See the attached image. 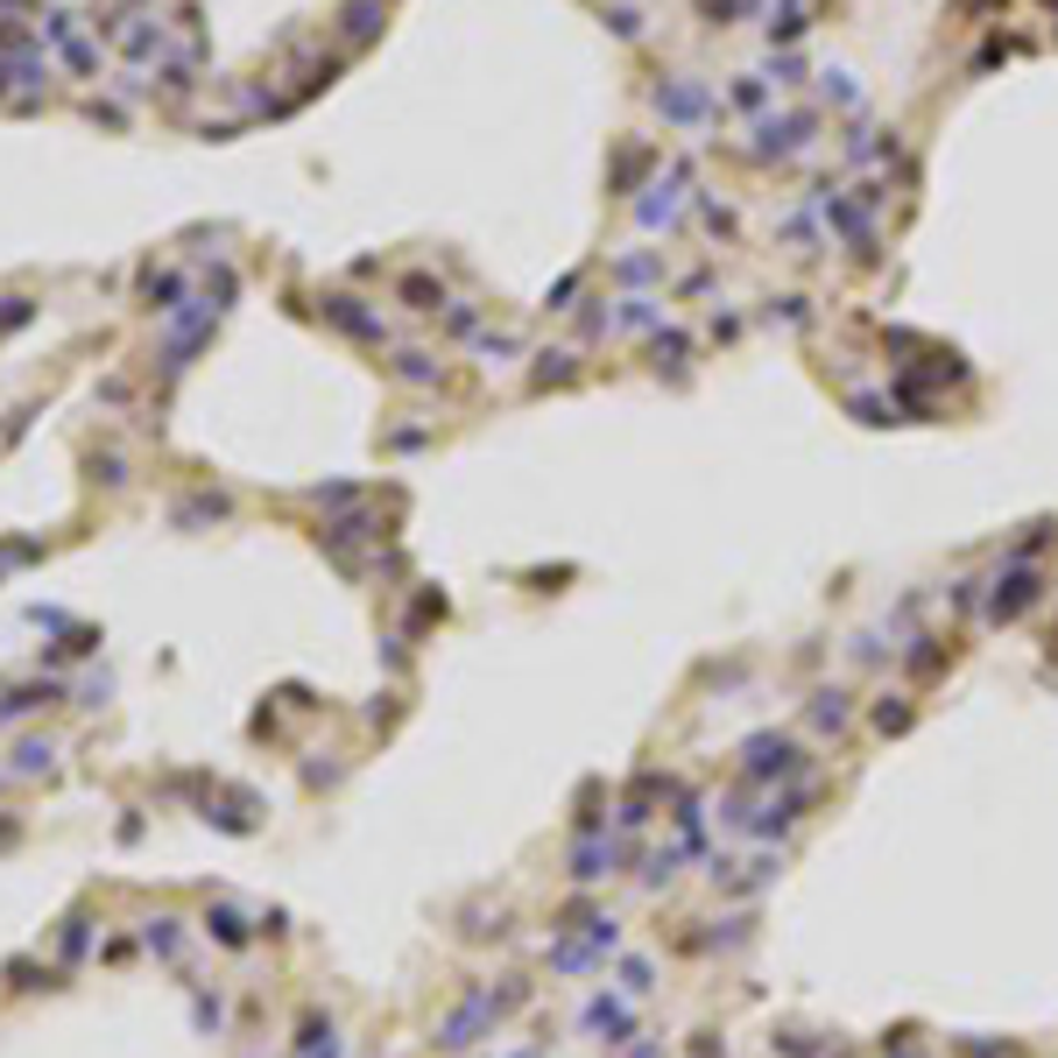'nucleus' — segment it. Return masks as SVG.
I'll return each instance as SVG.
<instances>
[{
  "label": "nucleus",
  "instance_id": "obj_1",
  "mask_svg": "<svg viewBox=\"0 0 1058 1058\" xmlns=\"http://www.w3.org/2000/svg\"><path fill=\"white\" fill-rule=\"evenodd\" d=\"M14 769H22V777H36V769H50V741H28V749H22V763H14Z\"/></svg>",
  "mask_w": 1058,
  "mask_h": 1058
}]
</instances>
